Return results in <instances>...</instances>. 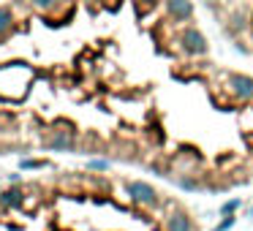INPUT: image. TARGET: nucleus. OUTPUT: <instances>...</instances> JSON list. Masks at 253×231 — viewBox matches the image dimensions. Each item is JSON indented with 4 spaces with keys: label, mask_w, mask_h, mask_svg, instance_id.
<instances>
[{
    "label": "nucleus",
    "mask_w": 253,
    "mask_h": 231,
    "mask_svg": "<svg viewBox=\"0 0 253 231\" xmlns=\"http://www.w3.org/2000/svg\"><path fill=\"white\" fill-rule=\"evenodd\" d=\"M248 218L253 220V204H251V207H248Z\"/></svg>",
    "instance_id": "obj_15"
},
{
    "label": "nucleus",
    "mask_w": 253,
    "mask_h": 231,
    "mask_svg": "<svg viewBox=\"0 0 253 231\" xmlns=\"http://www.w3.org/2000/svg\"><path fill=\"white\" fill-rule=\"evenodd\" d=\"M237 226V215H226V218H220L218 223L212 226V231H231Z\"/></svg>",
    "instance_id": "obj_10"
},
{
    "label": "nucleus",
    "mask_w": 253,
    "mask_h": 231,
    "mask_svg": "<svg viewBox=\"0 0 253 231\" xmlns=\"http://www.w3.org/2000/svg\"><path fill=\"white\" fill-rule=\"evenodd\" d=\"M79 136L82 133L71 122H66V125H52V128H44V133L39 136V147L44 153H77Z\"/></svg>",
    "instance_id": "obj_1"
},
{
    "label": "nucleus",
    "mask_w": 253,
    "mask_h": 231,
    "mask_svg": "<svg viewBox=\"0 0 253 231\" xmlns=\"http://www.w3.org/2000/svg\"><path fill=\"white\" fill-rule=\"evenodd\" d=\"M174 41H177V49H180L185 57H204V55H210V41H207V36H204L196 25H182V28L177 30V38Z\"/></svg>",
    "instance_id": "obj_2"
},
{
    "label": "nucleus",
    "mask_w": 253,
    "mask_h": 231,
    "mask_svg": "<svg viewBox=\"0 0 253 231\" xmlns=\"http://www.w3.org/2000/svg\"><path fill=\"white\" fill-rule=\"evenodd\" d=\"M240 209H242V198L240 196H231V198H226V201L220 204L218 212H220V218H226V215H237Z\"/></svg>",
    "instance_id": "obj_9"
},
{
    "label": "nucleus",
    "mask_w": 253,
    "mask_h": 231,
    "mask_svg": "<svg viewBox=\"0 0 253 231\" xmlns=\"http://www.w3.org/2000/svg\"><path fill=\"white\" fill-rule=\"evenodd\" d=\"M126 193H128V198H131V204H136V207H142V209H161L164 207V196L144 180H128Z\"/></svg>",
    "instance_id": "obj_3"
},
{
    "label": "nucleus",
    "mask_w": 253,
    "mask_h": 231,
    "mask_svg": "<svg viewBox=\"0 0 253 231\" xmlns=\"http://www.w3.org/2000/svg\"><path fill=\"white\" fill-rule=\"evenodd\" d=\"M164 14L169 22H174L177 28L182 25H191L196 17V8H193V0H164Z\"/></svg>",
    "instance_id": "obj_5"
},
{
    "label": "nucleus",
    "mask_w": 253,
    "mask_h": 231,
    "mask_svg": "<svg viewBox=\"0 0 253 231\" xmlns=\"http://www.w3.org/2000/svg\"><path fill=\"white\" fill-rule=\"evenodd\" d=\"M19 166H22V169H44V166H46V160H39V158H30V160H22V163H19Z\"/></svg>",
    "instance_id": "obj_13"
},
{
    "label": "nucleus",
    "mask_w": 253,
    "mask_h": 231,
    "mask_svg": "<svg viewBox=\"0 0 253 231\" xmlns=\"http://www.w3.org/2000/svg\"><path fill=\"white\" fill-rule=\"evenodd\" d=\"M87 169L90 171H109V160H106V158H95V160H90V163H87Z\"/></svg>",
    "instance_id": "obj_11"
},
{
    "label": "nucleus",
    "mask_w": 253,
    "mask_h": 231,
    "mask_svg": "<svg viewBox=\"0 0 253 231\" xmlns=\"http://www.w3.org/2000/svg\"><path fill=\"white\" fill-rule=\"evenodd\" d=\"M169 180L174 182L180 191H188V193H199V191H204V188H207V182H204L199 174H177V171H171Z\"/></svg>",
    "instance_id": "obj_8"
},
{
    "label": "nucleus",
    "mask_w": 253,
    "mask_h": 231,
    "mask_svg": "<svg viewBox=\"0 0 253 231\" xmlns=\"http://www.w3.org/2000/svg\"><path fill=\"white\" fill-rule=\"evenodd\" d=\"M136 3H142V6H158V3H164V0H136Z\"/></svg>",
    "instance_id": "obj_14"
},
{
    "label": "nucleus",
    "mask_w": 253,
    "mask_h": 231,
    "mask_svg": "<svg viewBox=\"0 0 253 231\" xmlns=\"http://www.w3.org/2000/svg\"><path fill=\"white\" fill-rule=\"evenodd\" d=\"M52 3H55V0H30V8H33V11H41V14H44L46 8L52 6Z\"/></svg>",
    "instance_id": "obj_12"
},
{
    "label": "nucleus",
    "mask_w": 253,
    "mask_h": 231,
    "mask_svg": "<svg viewBox=\"0 0 253 231\" xmlns=\"http://www.w3.org/2000/svg\"><path fill=\"white\" fill-rule=\"evenodd\" d=\"M226 93L237 104H253V77L242 71H229L226 74Z\"/></svg>",
    "instance_id": "obj_4"
},
{
    "label": "nucleus",
    "mask_w": 253,
    "mask_h": 231,
    "mask_svg": "<svg viewBox=\"0 0 253 231\" xmlns=\"http://www.w3.org/2000/svg\"><path fill=\"white\" fill-rule=\"evenodd\" d=\"M164 231H199V226L191 218V212L177 207L169 215H164Z\"/></svg>",
    "instance_id": "obj_6"
},
{
    "label": "nucleus",
    "mask_w": 253,
    "mask_h": 231,
    "mask_svg": "<svg viewBox=\"0 0 253 231\" xmlns=\"http://www.w3.org/2000/svg\"><path fill=\"white\" fill-rule=\"evenodd\" d=\"M25 207V188L22 185H8L0 191V209L6 212H17Z\"/></svg>",
    "instance_id": "obj_7"
}]
</instances>
